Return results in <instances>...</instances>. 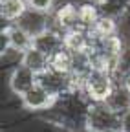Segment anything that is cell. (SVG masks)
I'll use <instances>...</instances> for the list:
<instances>
[{"label":"cell","mask_w":130,"mask_h":132,"mask_svg":"<svg viewBox=\"0 0 130 132\" xmlns=\"http://www.w3.org/2000/svg\"><path fill=\"white\" fill-rule=\"evenodd\" d=\"M101 19V9L95 0H81L79 2V22L81 28L92 29L95 22Z\"/></svg>","instance_id":"obj_14"},{"label":"cell","mask_w":130,"mask_h":132,"mask_svg":"<svg viewBox=\"0 0 130 132\" xmlns=\"http://www.w3.org/2000/svg\"><path fill=\"white\" fill-rule=\"evenodd\" d=\"M28 9V0H0V19L4 24L19 22Z\"/></svg>","instance_id":"obj_12"},{"label":"cell","mask_w":130,"mask_h":132,"mask_svg":"<svg viewBox=\"0 0 130 132\" xmlns=\"http://www.w3.org/2000/svg\"><path fill=\"white\" fill-rule=\"evenodd\" d=\"M119 127H121V114L114 112L105 103H90L84 132H110V130L119 132Z\"/></svg>","instance_id":"obj_2"},{"label":"cell","mask_w":130,"mask_h":132,"mask_svg":"<svg viewBox=\"0 0 130 132\" xmlns=\"http://www.w3.org/2000/svg\"><path fill=\"white\" fill-rule=\"evenodd\" d=\"M95 2H97V4H101V2H106V0H95Z\"/></svg>","instance_id":"obj_20"},{"label":"cell","mask_w":130,"mask_h":132,"mask_svg":"<svg viewBox=\"0 0 130 132\" xmlns=\"http://www.w3.org/2000/svg\"><path fill=\"white\" fill-rule=\"evenodd\" d=\"M7 85H9V90L20 99L24 94H28L31 88H35L39 85V73H35L31 68H28L20 62L19 66L11 68Z\"/></svg>","instance_id":"obj_6"},{"label":"cell","mask_w":130,"mask_h":132,"mask_svg":"<svg viewBox=\"0 0 130 132\" xmlns=\"http://www.w3.org/2000/svg\"><path fill=\"white\" fill-rule=\"evenodd\" d=\"M33 48L40 50L48 57H51L55 52L64 48V35L60 31H57L55 28H50V29H46L44 33H40V35H37L33 39Z\"/></svg>","instance_id":"obj_11"},{"label":"cell","mask_w":130,"mask_h":132,"mask_svg":"<svg viewBox=\"0 0 130 132\" xmlns=\"http://www.w3.org/2000/svg\"><path fill=\"white\" fill-rule=\"evenodd\" d=\"M39 85L44 86L50 94H53L57 99L62 97V95H66V94H70V92H73L72 77L64 75V73H57V72H53L50 68L39 75Z\"/></svg>","instance_id":"obj_8"},{"label":"cell","mask_w":130,"mask_h":132,"mask_svg":"<svg viewBox=\"0 0 130 132\" xmlns=\"http://www.w3.org/2000/svg\"><path fill=\"white\" fill-rule=\"evenodd\" d=\"M33 46V37L19 24H4L2 29V50L11 48L19 53H24Z\"/></svg>","instance_id":"obj_7"},{"label":"cell","mask_w":130,"mask_h":132,"mask_svg":"<svg viewBox=\"0 0 130 132\" xmlns=\"http://www.w3.org/2000/svg\"><path fill=\"white\" fill-rule=\"evenodd\" d=\"M57 31H60L62 35L72 29L81 28L79 22V2L73 0H64L62 4H57V7L51 13V26Z\"/></svg>","instance_id":"obj_4"},{"label":"cell","mask_w":130,"mask_h":132,"mask_svg":"<svg viewBox=\"0 0 130 132\" xmlns=\"http://www.w3.org/2000/svg\"><path fill=\"white\" fill-rule=\"evenodd\" d=\"M57 103V97L53 94H50L44 86L37 85L35 88H31L28 94H24L20 97V105L24 110L33 112V114H44L48 110H51L53 105Z\"/></svg>","instance_id":"obj_5"},{"label":"cell","mask_w":130,"mask_h":132,"mask_svg":"<svg viewBox=\"0 0 130 132\" xmlns=\"http://www.w3.org/2000/svg\"><path fill=\"white\" fill-rule=\"evenodd\" d=\"M15 24H19L22 29H26L29 35L35 39L37 35L44 33L46 29H50V26H51V15L40 13V11H35V9H28L20 16V20L15 22Z\"/></svg>","instance_id":"obj_9"},{"label":"cell","mask_w":130,"mask_h":132,"mask_svg":"<svg viewBox=\"0 0 130 132\" xmlns=\"http://www.w3.org/2000/svg\"><path fill=\"white\" fill-rule=\"evenodd\" d=\"M28 7L35 9V11H40V13L51 15L53 9L57 7V0H28Z\"/></svg>","instance_id":"obj_18"},{"label":"cell","mask_w":130,"mask_h":132,"mask_svg":"<svg viewBox=\"0 0 130 132\" xmlns=\"http://www.w3.org/2000/svg\"><path fill=\"white\" fill-rule=\"evenodd\" d=\"M119 132H130V108L121 114V127Z\"/></svg>","instance_id":"obj_19"},{"label":"cell","mask_w":130,"mask_h":132,"mask_svg":"<svg viewBox=\"0 0 130 132\" xmlns=\"http://www.w3.org/2000/svg\"><path fill=\"white\" fill-rule=\"evenodd\" d=\"M22 64L28 66V68H31L35 73L40 75L42 72H46L48 68H50V57H48L46 53H42L40 50L31 46L28 52L22 53Z\"/></svg>","instance_id":"obj_15"},{"label":"cell","mask_w":130,"mask_h":132,"mask_svg":"<svg viewBox=\"0 0 130 132\" xmlns=\"http://www.w3.org/2000/svg\"><path fill=\"white\" fill-rule=\"evenodd\" d=\"M90 101L83 92H70L57 99L51 110L40 114V121L53 125L64 132H83L86 127V116H88Z\"/></svg>","instance_id":"obj_1"},{"label":"cell","mask_w":130,"mask_h":132,"mask_svg":"<svg viewBox=\"0 0 130 132\" xmlns=\"http://www.w3.org/2000/svg\"><path fill=\"white\" fill-rule=\"evenodd\" d=\"M92 44H93V35L90 33V29L77 28V29H72L68 33H64V48H66L68 52H72L73 55L88 53Z\"/></svg>","instance_id":"obj_10"},{"label":"cell","mask_w":130,"mask_h":132,"mask_svg":"<svg viewBox=\"0 0 130 132\" xmlns=\"http://www.w3.org/2000/svg\"><path fill=\"white\" fill-rule=\"evenodd\" d=\"M114 85H116V79L112 75L101 73V72H92L84 82L83 94L86 95L90 103H105L114 90Z\"/></svg>","instance_id":"obj_3"},{"label":"cell","mask_w":130,"mask_h":132,"mask_svg":"<svg viewBox=\"0 0 130 132\" xmlns=\"http://www.w3.org/2000/svg\"><path fill=\"white\" fill-rule=\"evenodd\" d=\"M90 33L95 39H108L114 35H119V22L112 16L101 15V19L95 22V26L90 29Z\"/></svg>","instance_id":"obj_17"},{"label":"cell","mask_w":130,"mask_h":132,"mask_svg":"<svg viewBox=\"0 0 130 132\" xmlns=\"http://www.w3.org/2000/svg\"><path fill=\"white\" fill-rule=\"evenodd\" d=\"M105 105L108 108H112L114 112L117 114H123L130 108V90L123 85L121 81H116V85H114V90L112 94L108 95V99L105 101Z\"/></svg>","instance_id":"obj_13"},{"label":"cell","mask_w":130,"mask_h":132,"mask_svg":"<svg viewBox=\"0 0 130 132\" xmlns=\"http://www.w3.org/2000/svg\"><path fill=\"white\" fill-rule=\"evenodd\" d=\"M110 132H116V130H110Z\"/></svg>","instance_id":"obj_21"},{"label":"cell","mask_w":130,"mask_h":132,"mask_svg":"<svg viewBox=\"0 0 130 132\" xmlns=\"http://www.w3.org/2000/svg\"><path fill=\"white\" fill-rule=\"evenodd\" d=\"M73 62H75V55L72 52H68L66 48H60L59 52H55L50 57V70H53L57 73L70 75L73 70Z\"/></svg>","instance_id":"obj_16"}]
</instances>
